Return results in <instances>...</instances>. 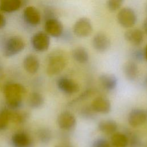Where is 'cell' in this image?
<instances>
[{
    "mask_svg": "<svg viewBox=\"0 0 147 147\" xmlns=\"http://www.w3.org/2000/svg\"><path fill=\"white\" fill-rule=\"evenodd\" d=\"M25 87L20 83H8L3 87V93L7 106L13 110L20 108L25 94Z\"/></svg>",
    "mask_w": 147,
    "mask_h": 147,
    "instance_id": "1",
    "label": "cell"
},
{
    "mask_svg": "<svg viewBox=\"0 0 147 147\" xmlns=\"http://www.w3.org/2000/svg\"><path fill=\"white\" fill-rule=\"evenodd\" d=\"M67 57L64 52L60 50L52 51L48 56L47 72L50 76L60 73L67 65Z\"/></svg>",
    "mask_w": 147,
    "mask_h": 147,
    "instance_id": "2",
    "label": "cell"
},
{
    "mask_svg": "<svg viewBox=\"0 0 147 147\" xmlns=\"http://www.w3.org/2000/svg\"><path fill=\"white\" fill-rule=\"evenodd\" d=\"M25 43L24 40L18 36H13L9 38L5 42L3 53L6 57L13 56L21 52L25 48Z\"/></svg>",
    "mask_w": 147,
    "mask_h": 147,
    "instance_id": "3",
    "label": "cell"
},
{
    "mask_svg": "<svg viewBox=\"0 0 147 147\" xmlns=\"http://www.w3.org/2000/svg\"><path fill=\"white\" fill-rule=\"evenodd\" d=\"M117 18L118 23L126 28L133 27L137 21V15L133 9L124 7L118 11Z\"/></svg>",
    "mask_w": 147,
    "mask_h": 147,
    "instance_id": "4",
    "label": "cell"
},
{
    "mask_svg": "<svg viewBox=\"0 0 147 147\" xmlns=\"http://www.w3.org/2000/svg\"><path fill=\"white\" fill-rule=\"evenodd\" d=\"M72 30L78 37H86L92 32V25L90 19L87 17H82L75 22Z\"/></svg>",
    "mask_w": 147,
    "mask_h": 147,
    "instance_id": "5",
    "label": "cell"
},
{
    "mask_svg": "<svg viewBox=\"0 0 147 147\" xmlns=\"http://www.w3.org/2000/svg\"><path fill=\"white\" fill-rule=\"evenodd\" d=\"M33 48L38 52L47 51L50 44V38L47 33L38 32L35 33L31 39Z\"/></svg>",
    "mask_w": 147,
    "mask_h": 147,
    "instance_id": "6",
    "label": "cell"
},
{
    "mask_svg": "<svg viewBox=\"0 0 147 147\" xmlns=\"http://www.w3.org/2000/svg\"><path fill=\"white\" fill-rule=\"evenodd\" d=\"M58 88L63 93L67 95H72L79 91L80 87L75 80L66 77H61L57 82Z\"/></svg>",
    "mask_w": 147,
    "mask_h": 147,
    "instance_id": "7",
    "label": "cell"
},
{
    "mask_svg": "<svg viewBox=\"0 0 147 147\" xmlns=\"http://www.w3.org/2000/svg\"><path fill=\"white\" fill-rule=\"evenodd\" d=\"M127 121L132 127H138L147 121V110L142 109H134L130 111Z\"/></svg>",
    "mask_w": 147,
    "mask_h": 147,
    "instance_id": "8",
    "label": "cell"
},
{
    "mask_svg": "<svg viewBox=\"0 0 147 147\" xmlns=\"http://www.w3.org/2000/svg\"><path fill=\"white\" fill-rule=\"evenodd\" d=\"M93 48L99 52H104L107 51L111 45V41L109 37L103 33H96L92 39Z\"/></svg>",
    "mask_w": 147,
    "mask_h": 147,
    "instance_id": "9",
    "label": "cell"
},
{
    "mask_svg": "<svg viewBox=\"0 0 147 147\" xmlns=\"http://www.w3.org/2000/svg\"><path fill=\"white\" fill-rule=\"evenodd\" d=\"M47 34L54 37H60L63 32V25L62 23L55 18L48 19L44 25Z\"/></svg>",
    "mask_w": 147,
    "mask_h": 147,
    "instance_id": "10",
    "label": "cell"
},
{
    "mask_svg": "<svg viewBox=\"0 0 147 147\" xmlns=\"http://www.w3.org/2000/svg\"><path fill=\"white\" fill-rule=\"evenodd\" d=\"M57 122L60 128L68 130L75 127L76 120L72 113L68 111H65L59 114L57 117Z\"/></svg>",
    "mask_w": 147,
    "mask_h": 147,
    "instance_id": "11",
    "label": "cell"
},
{
    "mask_svg": "<svg viewBox=\"0 0 147 147\" xmlns=\"http://www.w3.org/2000/svg\"><path fill=\"white\" fill-rule=\"evenodd\" d=\"M91 107L95 113L101 114H107L111 109L110 100L103 96L95 98L91 104Z\"/></svg>",
    "mask_w": 147,
    "mask_h": 147,
    "instance_id": "12",
    "label": "cell"
},
{
    "mask_svg": "<svg viewBox=\"0 0 147 147\" xmlns=\"http://www.w3.org/2000/svg\"><path fill=\"white\" fill-rule=\"evenodd\" d=\"M11 144L13 147H32L33 141L28 134L18 132L12 136Z\"/></svg>",
    "mask_w": 147,
    "mask_h": 147,
    "instance_id": "13",
    "label": "cell"
},
{
    "mask_svg": "<svg viewBox=\"0 0 147 147\" xmlns=\"http://www.w3.org/2000/svg\"><path fill=\"white\" fill-rule=\"evenodd\" d=\"M24 18L26 23L31 25H37L41 21V15L37 8L29 6L24 11Z\"/></svg>",
    "mask_w": 147,
    "mask_h": 147,
    "instance_id": "14",
    "label": "cell"
},
{
    "mask_svg": "<svg viewBox=\"0 0 147 147\" xmlns=\"http://www.w3.org/2000/svg\"><path fill=\"white\" fill-rule=\"evenodd\" d=\"M124 37L129 42L134 45H139L143 42L144 33L139 29H130L125 32Z\"/></svg>",
    "mask_w": 147,
    "mask_h": 147,
    "instance_id": "15",
    "label": "cell"
},
{
    "mask_svg": "<svg viewBox=\"0 0 147 147\" xmlns=\"http://www.w3.org/2000/svg\"><path fill=\"white\" fill-rule=\"evenodd\" d=\"M123 71L126 78L129 80H135L138 76V67L133 61L126 62L123 67Z\"/></svg>",
    "mask_w": 147,
    "mask_h": 147,
    "instance_id": "16",
    "label": "cell"
},
{
    "mask_svg": "<svg viewBox=\"0 0 147 147\" xmlns=\"http://www.w3.org/2000/svg\"><path fill=\"white\" fill-rule=\"evenodd\" d=\"M25 69L30 74H35L38 70L40 63L37 57L33 55H27L23 62Z\"/></svg>",
    "mask_w": 147,
    "mask_h": 147,
    "instance_id": "17",
    "label": "cell"
},
{
    "mask_svg": "<svg viewBox=\"0 0 147 147\" xmlns=\"http://www.w3.org/2000/svg\"><path fill=\"white\" fill-rule=\"evenodd\" d=\"M99 81L102 86L107 90H114L117 85V79L113 74H102L99 76Z\"/></svg>",
    "mask_w": 147,
    "mask_h": 147,
    "instance_id": "18",
    "label": "cell"
},
{
    "mask_svg": "<svg viewBox=\"0 0 147 147\" xmlns=\"http://www.w3.org/2000/svg\"><path fill=\"white\" fill-rule=\"evenodd\" d=\"M98 129L105 134H114L115 133L118 125L115 121L112 119L102 120L99 122L98 125Z\"/></svg>",
    "mask_w": 147,
    "mask_h": 147,
    "instance_id": "19",
    "label": "cell"
},
{
    "mask_svg": "<svg viewBox=\"0 0 147 147\" xmlns=\"http://www.w3.org/2000/svg\"><path fill=\"white\" fill-rule=\"evenodd\" d=\"M73 59L79 63H86L88 61L89 54L87 49L83 47H77L72 52Z\"/></svg>",
    "mask_w": 147,
    "mask_h": 147,
    "instance_id": "20",
    "label": "cell"
},
{
    "mask_svg": "<svg viewBox=\"0 0 147 147\" xmlns=\"http://www.w3.org/2000/svg\"><path fill=\"white\" fill-rule=\"evenodd\" d=\"M21 6L20 0H4L1 2L0 9L5 12L11 13L19 10Z\"/></svg>",
    "mask_w": 147,
    "mask_h": 147,
    "instance_id": "21",
    "label": "cell"
},
{
    "mask_svg": "<svg viewBox=\"0 0 147 147\" xmlns=\"http://www.w3.org/2000/svg\"><path fill=\"white\" fill-rule=\"evenodd\" d=\"M111 143L113 147H126L128 145V139L125 133H114L111 137Z\"/></svg>",
    "mask_w": 147,
    "mask_h": 147,
    "instance_id": "22",
    "label": "cell"
},
{
    "mask_svg": "<svg viewBox=\"0 0 147 147\" xmlns=\"http://www.w3.org/2000/svg\"><path fill=\"white\" fill-rule=\"evenodd\" d=\"M44 103L43 96L37 92H33L30 94L28 99V103L30 107L33 109H38L41 107Z\"/></svg>",
    "mask_w": 147,
    "mask_h": 147,
    "instance_id": "23",
    "label": "cell"
},
{
    "mask_svg": "<svg viewBox=\"0 0 147 147\" xmlns=\"http://www.w3.org/2000/svg\"><path fill=\"white\" fill-rule=\"evenodd\" d=\"M11 118V112L6 109L0 110V131L6 128Z\"/></svg>",
    "mask_w": 147,
    "mask_h": 147,
    "instance_id": "24",
    "label": "cell"
},
{
    "mask_svg": "<svg viewBox=\"0 0 147 147\" xmlns=\"http://www.w3.org/2000/svg\"><path fill=\"white\" fill-rule=\"evenodd\" d=\"M37 134L39 140L44 144L48 143L52 139V132L48 128H41L39 129Z\"/></svg>",
    "mask_w": 147,
    "mask_h": 147,
    "instance_id": "25",
    "label": "cell"
},
{
    "mask_svg": "<svg viewBox=\"0 0 147 147\" xmlns=\"http://www.w3.org/2000/svg\"><path fill=\"white\" fill-rule=\"evenodd\" d=\"M28 117V114L25 112L11 113L10 120L17 123H21L24 122Z\"/></svg>",
    "mask_w": 147,
    "mask_h": 147,
    "instance_id": "26",
    "label": "cell"
},
{
    "mask_svg": "<svg viewBox=\"0 0 147 147\" xmlns=\"http://www.w3.org/2000/svg\"><path fill=\"white\" fill-rule=\"evenodd\" d=\"M128 139V144L131 147H139L141 145V141L138 137L134 133L127 131L125 133Z\"/></svg>",
    "mask_w": 147,
    "mask_h": 147,
    "instance_id": "27",
    "label": "cell"
},
{
    "mask_svg": "<svg viewBox=\"0 0 147 147\" xmlns=\"http://www.w3.org/2000/svg\"><path fill=\"white\" fill-rule=\"evenodd\" d=\"M123 1L122 0H109L106 2L107 9L111 11H115L121 8Z\"/></svg>",
    "mask_w": 147,
    "mask_h": 147,
    "instance_id": "28",
    "label": "cell"
},
{
    "mask_svg": "<svg viewBox=\"0 0 147 147\" xmlns=\"http://www.w3.org/2000/svg\"><path fill=\"white\" fill-rule=\"evenodd\" d=\"M132 56L136 61H142L145 59L144 51L140 49H136L132 52Z\"/></svg>",
    "mask_w": 147,
    "mask_h": 147,
    "instance_id": "29",
    "label": "cell"
},
{
    "mask_svg": "<svg viewBox=\"0 0 147 147\" xmlns=\"http://www.w3.org/2000/svg\"><path fill=\"white\" fill-rule=\"evenodd\" d=\"M91 147H111L109 142L103 138H98L92 144Z\"/></svg>",
    "mask_w": 147,
    "mask_h": 147,
    "instance_id": "30",
    "label": "cell"
},
{
    "mask_svg": "<svg viewBox=\"0 0 147 147\" xmlns=\"http://www.w3.org/2000/svg\"><path fill=\"white\" fill-rule=\"evenodd\" d=\"M93 112H94L91 109V106L89 107H84L82 109L81 111L82 115L86 118H91L93 115Z\"/></svg>",
    "mask_w": 147,
    "mask_h": 147,
    "instance_id": "31",
    "label": "cell"
},
{
    "mask_svg": "<svg viewBox=\"0 0 147 147\" xmlns=\"http://www.w3.org/2000/svg\"><path fill=\"white\" fill-rule=\"evenodd\" d=\"M93 93V91L91 90H86V91H84L83 93H82L79 97H78L76 99H75V101L72 102H71V103H73L75 102H78V101H80V100H83L84 99H87L90 96H91Z\"/></svg>",
    "mask_w": 147,
    "mask_h": 147,
    "instance_id": "32",
    "label": "cell"
},
{
    "mask_svg": "<svg viewBox=\"0 0 147 147\" xmlns=\"http://www.w3.org/2000/svg\"><path fill=\"white\" fill-rule=\"evenodd\" d=\"M6 25L5 17L1 14H0V29L3 28Z\"/></svg>",
    "mask_w": 147,
    "mask_h": 147,
    "instance_id": "33",
    "label": "cell"
},
{
    "mask_svg": "<svg viewBox=\"0 0 147 147\" xmlns=\"http://www.w3.org/2000/svg\"><path fill=\"white\" fill-rule=\"evenodd\" d=\"M142 27H143V29H144V32L147 34V17L144 20L143 24H142Z\"/></svg>",
    "mask_w": 147,
    "mask_h": 147,
    "instance_id": "34",
    "label": "cell"
},
{
    "mask_svg": "<svg viewBox=\"0 0 147 147\" xmlns=\"http://www.w3.org/2000/svg\"><path fill=\"white\" fill-rule=\"evenodd\" d=\"M144 54H145V59L147 61V44L144 49Z\"/></svg>",
    "mask_w": 147,
    "mask_h": 147,
    "instance_id": "35",
    "label": "cell"
},
{
    "mask_svg": "<svg viewBox=\"0 0 147 147\" xmlns=\"http://www.w3.org/2000/svg\"><path fill=\"white\" fill-rule=\"evenodd\" d=\"M56 147H70V146L67 145H66V144H61V145L56 146Z\"/></svg>",
    "mask_w": 147,
    "mask_h": 147,
    "instance_id": "36",
    "label": "cell"
},
{
    "mask_svg": "<svg viewBox=\"0 0 147 147\" xmlns=\"http://www.w3.org/2000/svg\"><path fill=\"white\" fill-rule=\"evenodd\" d=\"M145 12H146V13L147 14V3H146V5H145Z\"/></svg>",
    "mask_w": 147,
    "mask_h": 147,
    "instance_id": "37",
    "label": "cell"
},
{
    "mask_svg": "<svg viewBox=\"0 0 147 147\" xmlns=\"http://www.w3.org/2000/svg\"><path fill=\"white\" fill-rule=\"evenodd\" d=\"M1 64H0V72H1Z\"/></svg>",
    "mask_w": 147,
    "mask_h": 147,
    "instance_id": "38",
    "label": "cell"
},
{
    "mask_svg": "<svg viewBox=\"0 0 147 147\" xmlns=\"http://www.w3.org/2000/svg\"><path fill=\"white\" fill-rule=\"evenodd\" d=\"M146 83H147V78H146Z\"/></svg>",
    "mask_w": 147,
    "mask_h": 147,
    "instance_id": "39",
    "label": "cell"
}]
</instances>
